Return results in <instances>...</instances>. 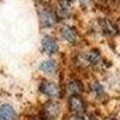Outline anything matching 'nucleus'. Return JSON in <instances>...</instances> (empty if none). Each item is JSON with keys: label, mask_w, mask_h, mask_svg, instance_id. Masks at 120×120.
Returning a JSON list of instances; mask_svg holds the SVG:
<instances>
[{"label": "nucleus", "mask_w": 120, "mask_h": 120, "mask_svg": "<svg viewBox=\"0 0 120 120\" xmlns=\"http://www.w3.org/2000/svg\"><path fill=\"white\" fill-rule=\"evenodd\" d=\"M59 113H60V105L54 100L46 102L41 111V115L43 120H53L59 115Z\"/></svg>", "instance_id": "1"}, {"label": "nucleus", "mask_w": 120, "mask_h": 120, "mask_svg": "<svg viewBox=\"0 0 120 120\" xmlns=\"http://www.w3.org/2000/svg\"><path fill=\"white\" fill-rule=\"evenodd\" d=\"M68 107L72 114L83 115L85 112V102L79 95H72L68 100Z\"/></svg>", "instance_id": "2"}, {"label": "nucleus", "mask_w": 120, "mask_h": 120, "mask_svg": "<svg viewBox=\"0 0 120 120\" xmlns=\"http://www.w3.org/2000/svg\"><path fill=\"white\" fill-rule=\"evenodd\" d=\"M40 91H41V94H43L48 97H58L60 95V88L54 82L43 81L40 84Z\"/></svg>", "instance_id": "3"}, {"label": "nucleus", "mask_w": 120, "mask_h": 120, "mask_svg": "<svg viewBox=\"0 0 120 120\" xmlns=\"http://www.w3.org/2000/svg\"><path fill=\"white\" fill-rule=\"evenodd\" d=\"M40 19H41V24L43 26H47V28H51V26H54L56 24V21H58V17L49 8H43L41 12H40Z\"/></svg>", "instance_id": "4"}, {"label": "nucleus", "mask_w": 120, "mask_h": 120, "mask_svg": "<svg viewBox=\"0 0 120 120\" xmlns=\"http://www.w3.org/2000/svg\"><path fill=\"white\" fill-rule=\"evenodd\" d=\"M42 48L45 53L52 55V54H56L59 51V45L56 42V40L52 36H45L42 38Z\"/></svg>", "instance_id": "5"}, {"label": "nucleus", "mask_w": 120, "mask_h": 120, "mask_svg": "<svg viewBox=\"0 0 120 120\" xmlns=\"http://www.w3.org/2000/svg\"><path fill=\"white\" fill-rule=\"evenodd\" d=\"M67 90L71 93V96L72 95H81L84 91V85L79 79L73 78V79H70V82L67 83Z\"/></svg>", "instance_id": "6"}, {"label": "nucleus", "mask_w": 120, "mask_h": 120, "mask_svg": "<svg viewBox=\"0 0 120 120\" xmlns=\"http://www.w3.org/2000/svg\"><path fill=\"white\" fill-rule=\"evenodd\" d=\"M0 118L4 120H16L17 114H16L15 108L11 105H7V103L3 105L0 107Z\"/></svg>", "instance_id": "7"}, {"label": "nucleus", "mask_w": 120, "mask_h": 120, "mask_svg": "<svg viewBox=\"0 0 120 120\" xmlns=\"http://www.w3.org/2000/svg\"><path fill=\"white\" fill-rule=\"evenodd\" d=\"M61 35L63 37L70 43H76L77 38H78V34L76 31V29L71 28V26H64L61 28Z\"/></svg>", "instance_id": "8"}, {"label": "nucleus", "mask_w": 120, "mask_h": 120, "mask_svg": "<svg viewBox=\"0 0 120 120\" xmlns=\"http://www.w3.org/2000/svg\"><path fill=\"white\" fill-rule=\"evenodd\" d=\"M101 28L103 33L107 35H116L118 34V26L109 19H102L101 21Z\"/></svg>", "instance_id": "9"}, {"label": "nucleus", "mask_w": 120, "mask_h": 120, "mask_svg": "<svg viewBox=\"0 0 120 120\" xmlns=\"http://www.w3.org/2000/svg\"><path fill=\"white\" fill-rule=\"evenodd\" d=\"M40 70L47 75H52L56 71V63L54 60H45L40 65Z\"/></svg>", "instance_id": "10"}, {"label": "nucleus", "mask_w": 120, "mask_h": 120, "mask_svg": "<svg viewBox=\"0 0 120 120\" xmlns=\"http://www.w3.org/2000/svg\"><path fill=\"white\" fill-rule=\"evenodd\" d=\"M67 120H85L84 119V116H82V115H78V114H71L68 118H67Z\"/></svg>", "instance_id": "11"}, {"label": "nucleus", "mask_w": 120, "mask_h": 120, "mask_svg": "<svg viewBox=\"0 0 120 120\" xmlns=\"http://www.w3.org/2000/svg\"><path fill=\"white\" fill-rule=\"evenodd\" d=\"M90 1H91V0H81V3H82L83 5H88Z\"/></svg>", "instance_id": "12"}, {"label": "nucleus", "mask_w": 120, "mask_h": 120, "mask_svg": "<svg viewBox=\"0 0 120 120\" xmlns=\"http://www.w3.org/2000/svg\"><path fill=\"white\" fill-rule=\"evenodd\" d=\"M38 1L41 3V4H45V5H46V4H48L49 1H51V0H38Z\"/></svg>", "instance_id": "13"}, {"label": "nucleus", "mask_w": 120, "mask_h": 120, "mask_svg": "<svg viewBox=\"0 0 120 120\" xmlns=\"http://www.w3.org/2000/svg\"><path fill=\"white\" fill-rule=\"evenodd\" d=\"M105 120H115V119H113V118H107V119H105Z\"/></svg>", "instance_id": "14"}, {"label": "nucleus", "mask_w": 120, "mask_h": 120, "mask_svg": "<svg viewBox=\"0 0 120 120\" xmlns=\"http://www.w3.org/2000/svg\"><path fill=\"white\" fill-rule=\"evenodd\" d=\"M0 120H4V119H1V118H0Z\"/></svg>", "instance_id": "15"}]
</instances>
